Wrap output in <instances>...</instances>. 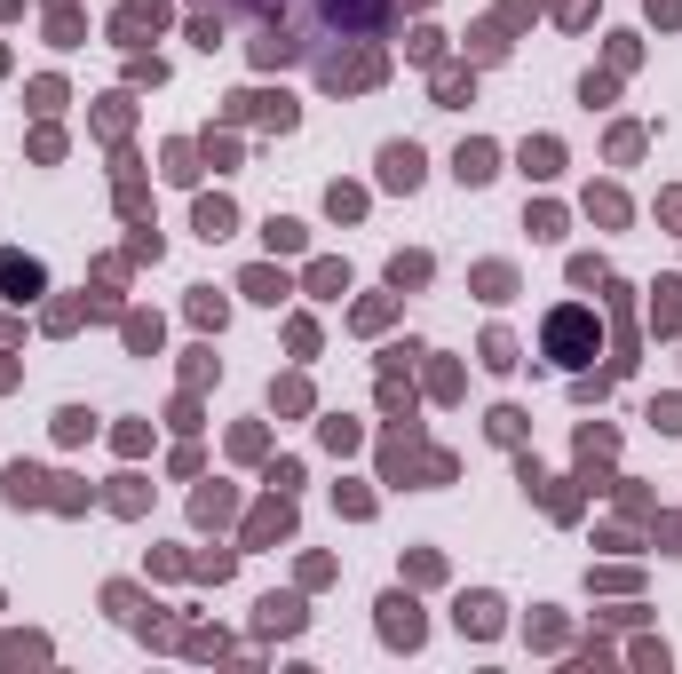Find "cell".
<instances>
[{
	"label": "cell",
	"instance_id": "6da1fadb",
	"mask_svg": "<svg viewBox=\"0 0 682 674\" xmlns=\"http://www.w3.org/2000/svg\"><path fill=\"white\" fill-rule=\"evenodd\" d=\"M540 349H548L556 365H587V357H595V318H587V310H556V318L540 326Z\"/></svg>",
	"mask_w": 682,
	"mask_h": 674
},
{
	"label": "cell",
	"instance_id": "7a4b0ae2",
	"mask_svg": "<svg viewBox=\"0 0 682 674\" xmlns=\"http://www.w3.org/2000/svg\"><path fill=\"white\" fill-rule=\"evenodd\" d=\"M389 24V0H318V32H349V40H373Z\"/></svg>",
	"mask_w": 682,
	"mask_h": 674
},
{
	"label": "cell",
	"instance_id": "3957f363",
	"mask_svg": "<svg viewBox=\"0 0 682 674\" xmlns=\"http://www.w3.org/2000/svg\"><path fill=\"white\" fill-rule=\"evenodd\" d=\"M318 80H326V88H373V80H381V56H373V48H357V56H326Z\"/></svg>",
	"mask_w": 682,
	"mask_h": 674
},
{
	"label": "cell",
	"instance_id": "277c9868",
	"mask_svg": "<svg viewBox=\"0 0 682 674\" xmlns=\"http://www.w3.org/2000/svg\"><path fill=\"white\" fill-rule=\"evenodd\" d=\"M0 286H8V302H40L48 294V270L32 254H0Z\"/></svg>",
	"mask_w": 682,
	"mask_h": 674
},
{
	"label": "cell",
	"instance_id": "5b68a950",
	"mask_svg": "<svg viewBox=\"0 0 682 674\" xmlns=\"http://www.w3.org/2000/svg\"><path fill=\"white\" fill-rule=\"evenodd\" d=\"M381 183H389V191H413V183H421V151H413V143H389V151H381Z\"/></svg>",
	"mask_w": 682,
	"mask_h": 674
},
{
	"label": "cell",
	"instance_id": "8992f818",
	"mask_svg": "<svg viewBox=\"0 0 682 674\" xmlns=\"http://www.w3.org/2000/svg\"><path fill=\"white\" fill-rule=\"evenodd\" d=\"M381 635H389V643H405V651H413V643H421V611H413V603H405V595H389V603H381Z\"/></svg>",
	"mask_w": 682,
	"mask_h": 674
},
{
	"label": "cell",
	"instance_id": "52a82bcc",
	"mask_svg": "<svg viewBox=\"0 0 682 674\" xmlns=\"http://www.w3.org/2000/svg\"><path fill=\"white\" fill-rule=\"evenodd\" d=\"M119 32H127V40H135V32H159V0H127V8H119Z\"/></svg>",
	"mask_w": 682,
	"mask_h": 674
},
{
	"label": "cell",
	"instance_id": "ba28073f",
	"mask_svg": "<svg viewBox=\"0 0 682 674\" xmlns=\"http://www.w3.org/2000/svg\"><path fill=\"white\" fill-rule=\"evenodd\" d=\"M651 326H659V334H675V326H682V286H659V302H651Z\"/></svg>",
	"mask_w": 682,
	"mask_h": 674
},
{
	"label": "cell",
	"instance_id": "9c48e42d",
	"mask_svg": "<svg viewBox=\"0 0 682 674\" xmlns=\"http://www.w3.org/2000/svg\"><path fill=\"white\" fill-rule=\"evenodd\" d=\"M492 175V143H460V183H484Z\"/></svg>",
	"mask_w": 682,
	"mask_h": 674
},
{
	"label": "cell",
	"instance_id": "30bf717a",
	"mask_svg": "<svg viewBox=\"0 0 682 674\" xmlns=\"http://www.w3.org/2000/svg\"><path fill=\"white\" fill-rule=\"evenodd\" d=\"M421 278H429V254H397L389 262V286H421Z\"/></svg>",
	"mask_w": 682,
	"mask_h": 674
},
{
	"label": "cell",
	"instance_id": "8fae6325",
	"mask_svg": "<svg viewBox=\"0 0 682 674\" xmlns=\"http://www.w3.org/2000/svg\"><path fill=\"white\" fill-rule=\"evenodd\" d=\"M492 611H500V603H492V595H476V603H460V627H476V635H492V627H500Z\"/></svg>",
	"mask_w": 682,
	"mask_h": 674
},
{
	"label": "cell",
	"instance_id": "7c38bea8",
	"mask_svg": "<svg viewBox=\"0 0 682 674\" xmlns=\"http://www.w3.org/2000/svg\"><path fill=\"white\" fill-rule=\"evenodd\" d=\"M556 159H564L556 143H524V175H556Z\"/></svg>",
	"mask_w": 682,
	"mask_h": 674
},
{
	"label": "cell",
	"instance_id": "4fadbf2b",
	"mask_svg": "<svg viewBox=\"0 0 682 674\" xmlns=\"http://www.w3.org/2000/svg\"><path fill=\"white\" fill-rule=\"evenodd\" d=\"M199 230H207V238H223V230H230V199H207V207H199Z\"/></svg>",
	"mask_w": 682,
	"mask_h": 674
},
{
	"label": "cell",
	"instance_id": "5bb4252c",
	"mask_svg": "<svg viewBox=\"0 0 682 674\" xmlns=\"http://www.w3.org/2000/svg\"><path fill=\"white\" fill-rule=\"evenodd\" d=\"M246 294H254V302H278V294H286V278H270V270H246Z\"/></svg>",
	"mask_w": 682,
	"mask_h": 674
},
{
	"label": "cell",
	"instance_id": "9a60e30c",
	"mask_svg": "<svg viewBox=\"0 0 682 674\" xmlns=\"http://www.w3.org/2000/svg\"><path fill=\"white\" fill-rule=\"evenodd\" d=\"M56 437H64V445H80V437H88V413H80V405H72V413H56Z\"/></svg>",
	"mask_w": 682,
	"mask_h": 674
},
{
	"label": "cell",
	"instance_id": "2e32d148",
	"mask_svg": "<svg viewBox=\"0 0 682 674\" xmlns=\"http://www.w3.org/2000/svg\"><path fill=\"white\" fill-rule=\"evenodd\" d=\"M484 365H492V373H508V365H516V349H508V334H492V341H484Z\"/></svg>",
	"mask_w": 682,
	"mask_h": 674
},
{
	"label": "cell",
	"instance_id": "e0dca14e",
	"mask_svg": "<svg viewBox=\"0 0 682 674\" xmlns=\"http://www.w3.org/2000/svg\"><path fill=\"white\" fill-rule=\"evenodd\" d=\"M270 246L278 254H302V223H270Z\"/></svg>",
	"mask_w": 682,
	"mask_h": 674
},
{
	"label": "cell",
	"instance_id": "ac0fdd59",
	"mask_svg": "<svg viewBox=\"0 0 682 674\" xmlns=\"http://www.w3.org/2000/svg\"><path fill=\"white\" fill-rule=\"evenodd\" d=\"M651 16H659V24H675V16H682V0H651Z\"/></svg>",
	"mask_w": 682,
	"mask_h": 674
}]
</instances>
